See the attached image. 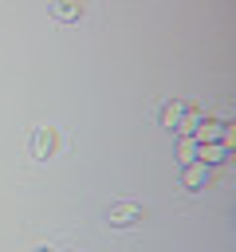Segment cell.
Here are the masks:
<instances>
[{
	"mask_svg": "<svg viewBox=\"0 0 236 252\" xmlns=\"http://www.w3.org/2000/svg\"><path fill=\"white\" fill-rule=\"evenodd\" d=\"M157 118H161V126H165V130H177V122L185 118V102H181V98H169V102H161Z\"/></svg>",
	"mask_w": 236,
	"mask_h": 252,
	"instance_id": "cell-5",
	"label": "cell"
},
{
	"mask_svg": "<svg viewBox=\"0 0 236 252\" xmlns=\"http://www.w3.org/2000/svg\"><path fill=\"white\" fill-rule=\"evenodd\" d=\"M177 161L185 165V161H197V142L193 138H181L177 142Z\"/></svg>",
	"mask_w": 236,
	"mask_h": 252,
	"instance_id": "cell-9",
	"label": "cell"
},
{
	"mask_svg": "<svg viewBox=\"0 0 236 252\" xmlns=\"http://www.w3.org/2000/svg\"><path fill=\"white\" fill-rule=\"evenodd\" d=\"M228 154H232V150H228L224 142H201V146H197V161L208 165V169L220 165V161H228Z\"/></svg>",
	"mask_w": 236,
	"mask_h": 252,
	"instance_id": "cell-3",
	"label": "cell"
},
{
	"mask_svg": "<svg viewBox=\"0 0 236 252\" xmlns=\"http://www.w3.org/2000/svg\"><path fill=\"white\" fill-rule=\"evenodd\" d=\"M35 252H51V248H35Z\"/></svg>",
	"mask_w": 236,
	"mask_h": 252,
	"instance_id": "cell-10",
	"label": "cell"
},
{
	"mask_svg": "<svg viewBox=\"0 0 236 252\" xmlns=\"http://www.w3.org/2000/svg\"><path fill=\"white\" fill-rule=\"evenodd\" d=\"M51 16L63 24H75L83 16V0H51Z\"/></svg>",
	"mask_w": 236,
	"mask_h": 252,
	"instance_id": "cell-6",
	"label": "cell"
},
{
	"mask_svg": "<svg viewBox=\"0 0 236 252\" xmlns=\"http://www.w3.org/2000/svg\"><path fill=\"white\" fill-rule=\"evenodd\" d=\"M193 142H197V146H201V142H224V146L232 150V126H228L224 118H201L197 130H193Z\"/></svg>",
	"mask_w": 236,
	"mask_h": 252,
	"instance_id": "cell-1",
	"label": "cell"
},
{
	"mask_svg": "<svg viewBox=\"0 0 236 252\" xmlns=\"http://www.w3.org/2000/svg\"><path fill=\"white\" fill-rule=\"evenodd\" d=\"M51 150H55V134H51L47 126H39V130L31 134V154H35V158H51Z\"/></svg>",
	"mask_w": 236,
	"mask_h": 252,
	"instance_id": "cell-8",
	"label": "cell"
},
{
	"mask_svg": "<svg viewBox=\"0 0 236 252\" xmlns=\"http://www.w3.org/2000/svg\"><path fill=\"white\" fill-rule=\"evenodd\" d=\"M146 217V209L138 205V201H114L110 209H106V220L114 224V228H130V224H138Z\"/></svg>",
	"mask_w": 236,
	"mask_h": 252,
	"instance_id": "cell-2",
	"label": "cell"
},
{
	"mask_svg": "<svg viewBox=\"0 0 236 252\" xmlns=\"http://www.w3.org/2000/svg\"><path fill=\"white\" fill-rule=\"evenodd\" d=\"M208 165H201V161H185L181 165V181H185V189H205L208 185Z\"/></svg>",
	"mask_w": 236,
	"mask_h": 252,
	"instance_id": "cell-4",
	"label": "cell"
},
{
	"mask_svg": "<svg viewBox=\"0 0 236 252\" xmlns=\"http://www.w3.org/2000/svg\"><path fill=\"white\" fill-rule=\"evenodd\" d=\"M205 114H201V106L197 102H185V118L177 122V130L173 134H181V138H193V130H197V122H201Z\"/></svg>",
	"mask_w": 236,
	"mask_h": 252,
	"instance_id": "cell-7",
	"label": "cell"
}]
</instances>
